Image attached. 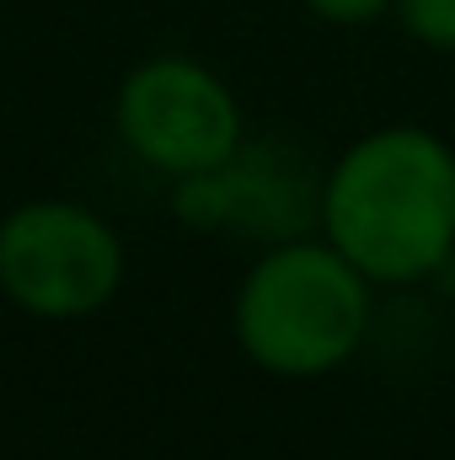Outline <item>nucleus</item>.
<instances>
[{"mask_svg":"<svg viewBox=\"0 0 455 460\" xmlns=\"http://www.w3.org/2000/svg\"><path fill=\"white\" fill-rule=\"evenodd\" d=\"M300 5H306L311 16L333 22V27H370V22L391 16L397 0H300Z\"/></svg>","mask_w":455,"mask_h":460,"instance_id":"obj_6","label":"nucleus"},{"mask_svg":"<svg viewBox=\"0 0 455 460\" xmlns=\"http://www.w3.org/2000/svg\"><path fill=\"white\" fill-rule=\"evenodd\" d=\"M113 123L145 166L183 182L220 172L246 145V118L236 92L188 54H156L134 65L118 86Z\"/></svg>","mask_w":455,"mask_h":460,"instance_id":"obj_4","label":"nucleus"},{"mask_svg":"<svg viewBox=\"0 0 455 460\" xmlns=\"http://www.w3.org/2000/svg\"><path fill=\"white\" fill-rule=\"evenodd\" d=\"M317 226L375 289H407L455 257V150L424 123L359 134L322 177Z\"/></svg>","mask_w":455,"mask_h":460,"instance_id":"obj_1","label":"nucleus"},{"mask_svg":"<svg viewBox=\"0 0 455 460\" xmlns=\"http://www.w3.org/2000/svg\"><path fill=\"white\" fill-rule=\"evenodd\" d=\"M123 284L118 230L70 199H32L0 220V295L38 322L97 316Z\"/></svg>","mask_w":455,"mask_h":460,"instance_id":"obj_3","label":"nucleus"},{"mask_svg":"<svg viewBox=\"0 0 455 460\" xmlns=\"http://www.w3.org/2000/svg\"><path fill=\"white\" fill-rule=\"evenodd\" d=\"M375 316V284L327 235L273 241L236 289V343L279 380H322L343 369Z\"/></svg>","mask_w":455,"mask_h":460,"instance_id":"obj_2","label":"nucleus"},{"mask_svg":"<svg viewBox=\"0 0 455 460\" xmlns=\"http://www.w3.org/2000/svg\"><path fill=\"white\" fill-rule=\"evenodd\" d=\"M391 16L418 49L455 54V0H397Z\"/></svg>","mask_w":455,"mask_h":460,"instance_id":"obj_5","label":"nucleus"}]
</instances>
